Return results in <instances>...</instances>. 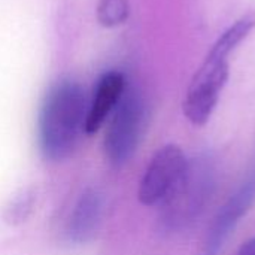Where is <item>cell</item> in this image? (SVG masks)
Returning a JSON list of instances; mask_svg holds the SVG:
<instances>
[{
	"instance_id": "obj_9",
	"label": "cell",
	"mask_w": 255,
	"mask_h": 255,
	"mask_svg": "<svg viewBox=\"0 0 255 255\" xmlns=\"http://www.w3.org/2000/svg\"><path fill=\"white\" fill-rule=\"evenodd\" d=\"M130 15L128 0H100L97 6V19L103 27L114 28L127 21Z\"/></svg>"
},
{
	"instance_id": "obj_5",
	"label": "cell",
	"mask_w": 255,
	"mask_h": 255,
	"mask_svg": "<svg viewBox=\"0 0 255 255\" xmlns=\"http://www.w3.org/2000/svg\"><path fill=\"white\" fill-rule=\"evenodd\" d=\"M188 158L178 145L160 148L149 160L139 184L137 197L145 206H161L181 181Z\"/></svg>"
},
{
	"instance_id": "obj_11",
	"label": "cell",
	"mask_w": 255,
	"mask_h": 255,
	"mask_svg": "<svg viewBox=\"0 0 255 255\" xmlns=\"http://www.w3.org/2000/svg\"><path fill=\"white\" fill-rule=\"evenodd\" d=\"M236 255H255V236L251 238L250 241H247L239 251L236 253Z\"/></svg>"
},
{
	"instance_id": "obj_10",
	"label": "cell",
	"mask_w": 255,
	"mask_h": 255,
	"mask_svg": "<svg viewBox=\"0 0 255 255\" xmlns=\"http://www.w3.org/2000/svg\"><path fill=\"white\" fill-rule=\"evenodd\" d=\"M33 205H34V194L31 191H24L7 208L6 220L9 223H13V224L24 221L28 217V214L31 212Z\"/></svg>"
},
{
	"instance_id": "obj_7",
	"label": "cell",
	"mask_w": 255,
	"mask_h": 255,
	"mask_svg": "<svg viewBox=\"0 0 255 255\" xmlns=\"http://www.w3.org/2000/svg\"><path fill=\"white\" fill-rule=\"evenodd\" d=\"M127 88L126 76L118 70H109L100 76L88 102L85 134L97 133L109 120L120 99Z\"/></svg>"
},
{
	"instance_id": "obj_8",
	"label": "cell",
	"mask_w": 255,
	"mask_h": 255,
	"mask_svg": "<svg viewBox=\"0 0 255 255\" xmlns=\"http://www.w3.org/2000/svg\"><path fill=\"white\" fill-rule=\"evenodd\" d=\"M103 215V199L97 190H85L76 200L66 226L67 239L73 244H85L97 233Z\"/></svg>"
},
{
	"instance_id": "obj_4",
	"label": "cell",
	"mask_w": 255,
	"mask_h": 255,
	"mask_svg": "<svg viewBox=\"0 0 255 255\" xmlns=\"http://www.w3.org/2000/svg\"><path fill=\"white\" fill-rule=\"evenodd\" d=\"M230 54L212 45L205 61L194 73L182 103V111L193 126H205L220 100L229 81Z\"/></svg>"
},
{
	"instance_id": "obj_3",
	"label": "cell",
	"mask_w": 255,
	"mask_h": 255,
	"mask_svg": "<svg viewBox=\"0 0 255 255\" xmlns=\"http://www.w3.org/2000/svg\"><path fill=\"white\" fill-rule=\"evenodd\" d=\"M148 123V106L142 93L127 87L108 120L103 149L112 166L126 164L136 152Z\"/></svg>"
},
{
	"instance_id": "obj_6",
	"label": "cell",
	"mask_w": 255,
	"mask_h": 255,
	"mask_svg": "<svg viewBox=\"0 0 255 255\" xmlns=\"http://www.w3.org/2000/svg\"><path fill=\"white\" fill-rule=\"evenodd\" d=\"M255 202V167L236 190L235 194L226 202L215 217L206 238L200 255H218L224 242L229 239L230 233L235 230L241 218L248 212Z\"/></svg>"
},
{
	"instance_id": "obj_2",
	"label": "cell",
	"mask_w": 255,
	"mask_h": 255,
	"mask_svg": "<svg viewBox=\"0 0 255 255\" xmlns=\"http://www.w3.org/2000/svg\"><path fill=\"white\" fill-rule=\"evenodd\" d=\"M217 185V167L211 155L202 154L188 160L187 169L161 205L160 221L167 232L190 227L206 209Z\"/></svg>"
},
{
	"instance_id": "obj_1",
	"label": "cell",
	"mask_w": 255,
	"mask_h": 255,
	"mask_svg": "<svg viewBox=\"0 0 255 255\" xmlns=\"http://www.w3.org/2000/svg\"><path fill=\"white\" fill-rule=\"evenodd\" d=\"M88 97L81 84L64 79L46 93L37 118V142L49 161L69 158L85 133Z\"/></svg>"
}]
</instances>
